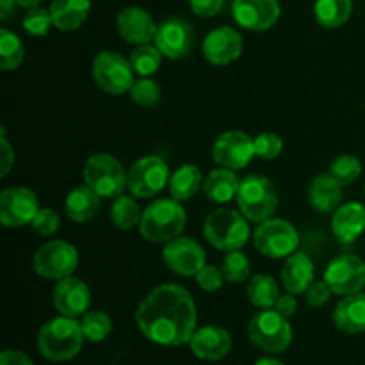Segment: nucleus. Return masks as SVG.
Masks as SVG:
<instances>
[{
    "label": "nucleus",
    "instance_id": "f257e3e1",
    "mask_svg": "<svg viewBox=\"0 0 365 365\" xmlns=\"http://www.w3.org/2000/svg\"><path fill=\"white\" fill-rule=\"evenodd\" d=\"M195 299L191 292L177 284H163L153 289L135 310V324L150 342L159 346H182L196 331Z\"/></svg>",
    "mask_w": 365,
    "mask_h": 365
},
{
    "label": "nucleus",
    "instance_id": "f03ea898",
    "mask_svg": "<svg viewBox=\"0 0 365 365\" xmlns=\"http://www.w3.org/2000/svg\"><path fill=\"white\" fill-rule=\"evenodd\" d=\"M84 331L75 317L50 319L38 331V351L50 362H68L81 353Z\"/></svg>",
    "mask_w": 365,
    "mask_h": 365
},
{
    "label": "nucleus",
    "instance_id": "7ed1b4c3",
    "mask_svg": "<svg viewBox=\"0 0 365 365\" xmlns=\"http://www.w3.org/2000/svg\"><path fill=\"white\" fill-rule=\"evenodd\" d=\"M187 214L175 198H160L143 210L139 234L148 242H170L180 237Z\"/></svg>",
    "mask_w": 365,
    "mask_h": 365
},
{
    "label": "nucleus",
    "instance_id": "20e7f679",
    "mask_svg": "<svg viewBox=\"0 0 365 365\" xmlns=\"http://www.w3.org/2000/svg\"><path fill=\"white\" fill-rule=\"evenodd\" d=\"M239 212L253 223H262L273 217L278 209V192L273 182L262 175H248L239 184Z\"/></svg>",
    "mask_w": 365,
    "mask_h": 365
},
{
    "label": "nucleus",
    "instance_id": "39448f33",
    "mask_svg": "<svg viewBox=\"0 0 365 365\" xmlns=\"http://www.w3.org/2000/svg\"><path fill=\"white\" fill-rule=\"evenodd\" d=\"M203 235L209 245L221 252L241 250L250 239L248 220L237 210H212L203 221Z\"/></svg>",
    "mask_w": 365,
    "mask_h": 365
},
{
    "label": "nucleus",
    "instance_id": "423d86ee",
    "mask_svg": "<svg viewBox=\"0 0 365 365\" xmlns=\"http://www.w3.org/2000/svg\"><path fill=\"white\" fill-rule=\"evenodd\" d=\"M84 182L102 198L114 200L127 189L128 173L123 164L110 153H95L89 157L82 171Z\"/></svg>",
    "mask_w": 365,
    "mask_h": 365
},
{
    "label": "nucleus",
    "instance_id": "0eeeda50",
    "mask_svg": "<svg viewBox=\"0 0 365 365\" xmlns=\"http://www.w3.org/2000/svg\"><path fill=\"white\" fill-rule=\"evenodd\" d=\"M248 335L253 346L269 355L284 353L292 342L291 323L274 309L257 312L248 324Z\"/></svg>",
    "mask_w": 365,
    "mask_h": 365
},
{
    "label": "nucleus",
    "instance_id": "6e6552de",
    "mask_svg": "<svg viewBox=\"0 0 365 365\" xmlns=\"http://www.w3.org/2000/svg\"><path fill=\"white\" fill-rule=\"evenodd\" d=\"M91 71L95 84L107 95H125L135 82L130 61L114 50H102L96 53Z\"/></svg>",
    "mask_w": 365,
    "mask_h": 365
},
{
    "label": "nucleus",
    "instance_id": "1a4fd4ad",
    "mask_svg": "<svg viewBox=\"0 0 365 365\" xmlns=\"http://www.w3.org/2000/svg\"><path fill=\"white\" fill-rule=\"evenodd\" d=\"M253 246L257 252L269 259H287L296 253L299 246V235L294 225L285 220L262 221L253 234Z\"/></svg>",
    "mask_w": 365,
    "mask_h": 365
},
{
    "label": "nucleus",
    "instance_id": "9d476101",
    "mask_svg": "<svg viewBox=\"0 0 365 365\" xmlns=\"http://www.w3.org/2000/svg\"><path fill=\"white\" fill-rule=\"evenodd\" d=\"M170 184V168L159 155H146L135 160L128 170L127 187L132 196L150 200Z\"/></svg>",
    "mask_w": 365,
    "mask_h": 365
},
{
    "label": "nucleus",
    "instance_id": "9b49d317",
    "mask_svg": "<svg viewBox=\"0 0 365 365\" xmlns=\"http://www.w3.org/2000/svg\"><path fill=\"white\" fill-rule=\"evenodd\" d=\"M34 271L46 280H63L71 277L78 266V253L73 245L61 239L45 242L34 253Z\"/></svg>",
    "mask_w": 365,
    "mask_h": 365
},
{
    "label": "nucleus",
    "instance_id": "f8f14e48",
    "mask_svg": "<svg viewBox=\"0 0 365 365\" xmlns=\"http://www.w3.org/2000/svg\"><path fill=\"white\" fill-rule=\"evenodd\" d=\"M39 209L41 207L36 192L24 185L6 187L0 192V223L6 228H21L31 225Z\"/></svg>",
    "mask_w": 365,
    "mask_h": 365
},
{
    "label": "nucleus",
    "instance_id": "ddd939ff",
    "mask_svg": "<svg viewBox=\"0 0 365 365\" xmlns=\"http://www.w3.org/2000/svg\"><path fill=\"white\" fill-rule=\"evenodd\" d=\"M323 280L334 294L349 296L362 292L365 287V260L351 253L337 257L324 269Z\"/></svg>",
    "mask_w": 365,
    "mask_h": 365
},
{
    "label": "nucleus",
    "instance_id": "4468645a",
    "mask_svg": "<svg viewBox=\"0 0 365 365\" xmlns=\"http://www.w3.org/2000/svg\"><path fill=\"white\" fill-rule=\"evenodd\" d=\"M196 34L192 25L187 20L178 16H171L164 20L157 29L153 45L163 52L164 57L171 61L184 59L191 56L195 48Z\"/></svg>",
    "mask_w": 365,
    "mask_h": 365
},
{
    "label": "nucleus",
    "instance_id": "2eb2a0df",
    "mask_svg": "<svg viewBox=\"0 0 365 365\" xmlns=\"http://www.w3.org/2000/svg\"><path fill=\"white\" fill-rule=\"evenodd\" d=\"M163 259L168 269L173 271L178 277H196L205 266L207 255L198 241L180 235L166 242L163 250Z\"/></svg>",
    "mask_w": 365,
    "mask_h": 365
},
{
    "label": "nucleus",
    "instance_id": "dca6fc26",
    "mask_svg": "<svg viewBox=\"0 0 365 365\" xmlns=\"http://www.w3.org/2000/svg\"><path fill=\"white\" fill-rule=\"evenodd\" d=\"M255 157V143L246 132L228 130L216 139L212 146L214 163L221 168L239 171L248 166Z\"/></svg>",
    "mask_w": 365,
    "mask_h": 365
},
{
    "label": "nucleus",
    "instance_id": "f3484780",
    "mask_svg": "<svg viewBox=\"0 0 365 365\" xmlns=\"http://www.w3.org/2000/svg\"><path fill=\"white\" fill-rule=\"evenodd\" d=\"M280 13L278 0H234L232 4V14L237 25L253 32H264L273 27Z\"/></svg>",
    "mask_w": 365,
    "mask_h": 365
},
{
    "label": "nucleus",
    "instance_id": "a211bd4d",
    "mask_svg": "<svg viewBox=\"0 0 365 365\" xmlns=\"http://www.w3.org/2000/svg\"><path fill=\"white\" fill-rule=\"evenodd\" d=\"M242 36L232 27H217L205 36L202 45V52L205 59L214 66H227L241 57Z\"/></svg>",
    "mask_w": 365,
    "mask_h": 365
},
{
    "label": "nucleus",
    "instance_id": "6ab92c4d",
    "mask_svg": "<svg viewBox=\"0 0 365 365\" xmlns=\"http://www.w3.org/2000/svg\"><path fill=\"white\" fill-rule=\"evenodd\" d=\"M53 309L66 317H78L88 312L91 305V291L77 277H66L63 280H57L52 292Z\"/></svg>",
    "mask_w": 365,
    "mask_h": 365
},
{
    "label": "nucleus",
    "instance_id": "aec40b11",
    "mask_svg": "<svg viewBox=\"0 0 365 365\" xmlns=\"http://www.w3.org/2000/svg\"><path fill=\"white\" fill-rule=\"evenodd\" d=\"M118 32L121 38L132 45H150L155 39L157 24L153 18L141 7H125L116 16Z\"/></svg>",
    "mask_w": 365,
    "mask_h": 365
},
{
    "label": "nucleus",
    "instance_id": "412c9836",
    "mask_svg": "<svg viewBox=\"0 0 365 365\" xmlns=\"http://www.w3.org/2000/svg\"><path fill=\"white\" fill-rule=\"evenodd\" d=\"M189 344L198 359L217 362L230 353L232 335L221 327H203L195 331Z\"/></svg>",
    "mask_w": 365,
    "mask_h": 365
},
{
    "label": "nucleus",
    "instance_id": "4be33fe9",
    "mask_svg": "<svg viewBox=\"0 0 365 365\" xmlns=\"http://www.w3.org/2000/svg\"><path fill=\"white\" fill-rule=\"evenodd\" d=\"M331 232L342 245H351L365 232V207L349 202L339 207L331 217Z\"/></svg>",
    "mask_w": 365,
    "mask_h": 365
},
{
    "label": "nucleus",
    "instance_id": "5701e85b",
    "mask_svg": "<svg viewBox=\"0 0 365 365\" xmlns=\"http://www.w3.org/2000/svg\"><path fill=\"white\" fill-rule=\"evenodd\" d=\"M316 269L314 262L307 253L296 252L291 257H287L284 267H282L280 280L285 291L291 294H305L307 289L314 284Z\"/></svg>",
    "mask_w": 365,
    "mask_h": 365
},
{
    "label": "nucleus",
    "instance_id": "b1692460",
    "mask_svg": "<svg viewBox=\"0 0 365 365\" xmlns=\"http://www.w3.org/2000/svg\"><path fill=\"white\" fill-rule=\"evenodd\" d=\"M334 324L344 334L356 335L365 331V292L344 296L334 310Z\"/></svg>",
    "mask_w": 365,
    "mask_h": 365
},
{
    "label": "nucleus",
    "instance_id": "393cba45",
    "mask_svg": "<svg viewBox=\"0 0 365 365\" xmlns=\"http://www.w3.org/2000/svg\"><path fill=\"white\" fill-rule=\"evenodd\" d=\"M342 187H344V185L339 184L330 173L317 175L309 189L310 205L321 214L335 212V210L341 207L342 198H344Z\"/></svg>",
    "mask_w": 365,
    "mask_h": 365
},
{
    "label": "nucleus",
    "instance_id": "a878e982",
    "mask_svg": "<svg viewBox=\"0 0 365 365\" xmlns=\"http://www.w3.org/2000/svg\"><path fill=\"white\" fill-rule=\"evenodd\" d=\"M91 9V0H53L50 4L53 27L71 32L81 27Z\"/></svg>",
    "mask_w": 365,
    "mask_h": 365
},
{
    "label": "nucleus",
    "instance_id": "bb28decb",
    "mask_svg": "<svg viewBox=\"0 0 365 365\" xmlns=\"http://www.w3.org/2000/svg\"><path fill=\"white\" fill-rule=\"evenodd\" d=\"M100 198L102 196L96 195L88 184L78 185L66 196V202H64L66 216L75 223H86L93 220L100 209Z\"/></svg>",
    "mask_w": 365,
    "mask_h": 365
},
{
    "label": "nucleus",
    "instance_id": "cd10ccee",
    "mask_svg": "<svg viewBox=\"0 0 365 365\" xmlns=\"http://www.w3.org/2000/svg\"><path fill=\"white\" fill-rule=\"evenodd\" d=\"M239 184L241 180L237 178L235 171L228 170V168H217V170L210 171L203 180V192L210 202L228 203L237 196Z\"/></svg>",
    "mask_w": 365,
    "mask_h": 365
},
{
    "label": "nucleus",
    "instance_id": "c85d7f7f",
    "mask_svg": "<svg viewBox=\"0 0 365 365\" xmlns=\"http://www.w3.org/2000/svg\"><path fill=\"white\" fill-rule=\"evenodd\" d=\"M170 195L178 202L191 200L203 187V175L196 164H182L170 177Z\"/></svg>",
    "mask_w": 365,
    "mask_h": 365
},
{
    "label": "nucleus",
    "instance_id": "c756f323",
    "mask_svg": "<svg viewBox=\"0 0 365 365\" xmlns=\"http://www.w3.org/2000/svg\"><path fill=\"white\" fill-rule=\"evenodd\" d=\"M246 294H248L250 303L257 309H274L278 298H280V287L269 274H255L250 278Z\"/></svg>",
    "mask_w": 365,
    "mask_h": 365
},
{
    "label": "nucleus",
    "instance_id": "7c9ffc66",
    "mask_svg": "<svg viewBox=\"0 0 365 365\" xmlns=\"http://www.w3.org/2000/svg\"><path fill=\"white\" fill-rule=\"evenodd\" d=\"M353 11V0H316L314 14L321 27L339 29L349 20Z\"/></svg>",
    "mask_w": 365,
    "mask_h": 365
},
{
    "label": "nucleus",
    "instance_id": "2f4dec72",
    "mask_svg": "<svg viewBox=\"0 0 365 365\" xmlns=\"http://www.w3.org/2000/svg\"><path fill=\"white\" fill-rule=\"evenodd\" d=\"M109 216L116 228H120V230H132V228L139 227L143 212L139 209L138 202H135V196L121 195L114 198Z\"/></svg>",
    "mask_w": 365,
    "mask_h": 365
},
{
    "label": "nucleus",
    "instance_id": "473e14b6",
    "mask_svg": "<svg viewBox=\"0 0 365 365\" xmlns=\"http://www.w3.org/2000/svg\"><path fill=\"white\" fill-rule=\"evenodd\" d=\"M25 59V48L21 39L14 32L2 29L0 31V68L4 71H14L21 66Z\"/></svg>",
    "mask_w": 365,
    "mask_h": 365
},
{
    "label": "nucleus",
    "instance_id": "72a5a7b5",
    "mask_svg": "<svg viewBox=\"0 0 365 365\" xmlns=\"http://www.w3.org/2000/svg\"><path fill=\"white\" fill-rule=\"evenodd\" d=\"M163 57V52L155 45H139L132 50L128 61H130L134 73L141 75V77H150L159 71Z\"/></svg>",
    "mask_w": 365,
    "mask_h": 365
},
{
    "label": "nucleus",
    "instance_id": "f704fd0d",
    "mask_svg": "<svg viewBox=\"0 0 365 365\" xmlns=\"http://www.w3.org/2000/svg\"><path fill=\"white\" fill-rule=\"evenodd\" d=\"M81 327L86 341L102 342L113 331V319L109 317V314L102 312V310H89L82 316Z\"/></svg>",
    "mask_w": 365,
    "mask_h": 365
},
{
    "label": "nucleus",
    "instance_id": "c9c22d12",
    "mask_svg": "<svg viewBox=\"0 0 365 365\" xmlns=\"http://www.w3.org/2000/svg\"><path fill=\"white\" fill-rule=\"evenodd\" d=\"M221 273L228 284H242L252 274V262L241 250H234V252H228L225 255L223 264H221Z\"/></svg>",
    "mask_w": 365,
    "mask_h": 365
},
{
    "label": "nucleus",
    "instance_id": "e433bc0d",
    "mask_svg": "<svg viewBox=\"0 0 365 365\" xmlns=\"http://www.w3.org/2000/svg\"><path fill=\"white\" fill-rule=\"evenodd\" d=\"M130 98L132 102L138 103L139 107H145V109H152L163 98V91H160V86L157 84L152 78H139L132 84L130 88Z\"/></svg>",
    "mask_w": 365,
    "mask_h": 365
},
{
    "label": "nucleus",
    "instance_id": "4c0bfd02",
    "mask_svg": "<svg viewBox=\"0 0 365 365\" xmlns=\"http://www.w3.org/2000/svg\"><path fill=\"white\" fill-rule=\"evenodd\" d=\"M330 175L341 185H351L362 175V163L353 155H339L330 164Z\"/></svg>",
    "mask_w": 365,
    "mask_h": 365
},
{
    "label": "nucleus",
    "instance_id": "58836bf2",
    "mask_svg": "<svg viewBox=\"0 0 365 365\" xmlns=\"http://www.w3.org/2000/svg\"><path fill=\"white\" fill-rule=\"evenodd\" d=\"M52 25V14H50V9H45V7L29 9L27 13H25L24 21H21L24 31L31 36H46Z\"/></svg>",
    "mask_w": 365,
    "mask_h": 365
},
{
    "label": "nucleus",
    "instance_id": "ea45409f",
    "mask_svg": "<svg viewBox=\"0 0 365 365\" xmlns=\"http://www.w3.org/2000/svg\"><path fill=\"white\" fill-rule=\"evenodd\" d=\"M255 143V157H260L264 160H273L284 150V141L274 132H262L253 139Z\"/></svg>",
    "mask_w": 365,
    "mask_h": 365
},
{
    "label": "nucleus",
    "instance_id": "a19ab883",
    "mask_svg": "<svg viewBox=\"0 0 365 365\" xmlns=\"http://www.w3.org/2000/svg\"><path fill=\"white\" fill-rule=\"evenodd\" d=\"M32 230L36 232L41 237H52L53 234H57L61 227V217L59 214L56 212L50 207H45V209H39V212L36 214V217L31 223Z\"/></svg>",
    "mask_w": 365,
    "mask_h": 365
},
{
    "label": "nucleus",
    "instance_id": "79ce46f5",
    "mask_svg": "<svg viewBox=\"0 0 365 365\" xmlns=\"http://www.w3.org/2000/svg\"><path fill=\"white\" fill-rule=\"evenodd\" d=\"M196 284L202 291L205 292H214V291H220L221 285L225 284V277L221 273V267L216 266H203V269L196 274Z\"/></svg>",
    "mask_w": 365,
    "mask_h": 365
},
{
    "label": "nucleus",
    "instance_id": "37998d69",
    "mask_svg": "<svg viewBox=\"0 0 365 365\" xmlns=\"http://www.w3.org/2000/svg\"><path fill=\"white\" fill-rule=\"evenodd\" d=\"M331 294H334V292H331V289L328 287L327 282L314 280V284L310 285L305 292L307 305L312 307V309H321V307H324L328 302H330Z\"/></svg>",
    "mask_w": 365,
    "mask_h": 365
},
{
    "label": "nucleus",
    "instance_id": "c03bdc74",
    "mask_svg": "<svg viewBox=\"0 0 365 365\" xmlns=\"http://www.w3.org/2000/svg\"><path fill=\"white\" fill-rule=\"evenodd\" d=\"M225 0H189L192 13L202 18H212L221 13Z\"/></svg>",
    "mask_w": 365,
    "mask_h": 365
},
{
    "label": "nucleus",
    "instance_id": "a18cd8bd",
    "mask_svg": "<svg viewBox=\"0 0 365 365\" xmlns=\"http://www.w3.org/2000/svg\"><path fill=\"white\" fill-rule=\"evenodd\" d=\"M0 365H34L32 359L18 349H6L0 355Z\"/></svg>",
    "mask_w": 365,
    "mask_h": 365
},
{
    "label": "nucleus",
    "instance_id": "49530a36",
    "mask_svg": "<svg viewBox=\"0 0 365 365\" xmlns=\"http://www.w3.org/2000/svg\"><path fill=\"white\" fill-rule=\"evenodd\" d=\"M0 145H2V170H0V177H6V175L11 171V168H13V163H14V152L6 138V128H2Z\"/></svg>",
    "mask_w": 365,
    "mask_h": 365
},
{
    "label": "nucleus",
    "instance_id": "de8ad7c7",
    "mask_svg": "<svg viewBox=\"0 0 365 365\" xmlns=\"http://www.w3.org/2000/svg\"><path fill=\"white\" fill-rule=\"evenodd\" d=\"M296 309H298V302H296L294 294H291V292H287V294H284V296L280 294L277 305H274V310H277V312H280L282 316L287 317V319L289 317L294 316Z\"/></svg>",
    "mask_w": 365,
    "mask_h": 365
},
{
    "label": "nucleus",
    "instance_id": "09e8293b",
    "mask_svg": "<svg viewBox=\"0 0 365 365\" xmlns=\"http://www.w3.org/2000/svg\"><path fill=\"white\" fill-rule=\"evenodd\" d=\"M18 0H0V20L7 21L16 13Z\"/></svg>",
    "mask_w": 365,
    "mask_h": 365
},
{
    "label": "nucleus",
    "instance_id": "8fccbe9b",
    "mask_svg": "<svg viewBox=\"0 0 365 365\" xmlns=\"http://www.w3.org/2000/svg\"><path fill=\"white\" fill-rule=\"evenodd\" d=\"M41 0H18V6L24 7V9H34V7H39Z\"/></svg>",
    "mask_w": 365,
    "mask_h": 365
},
{
    "label": "nucleus",
    "instance_id": "3c124183",
    "mask_svg": "<svg viewBox=\"0 0 365 365\" xmlns=\"http://www.w3.org/2000/svg\"><path fill=\"white\" fill-rule=\"evenodd\" d=\"M255 365H284V364L277 359H271V356H264V359L257 360Z\"/></svg>",
    "mask_w": 365,
    "mask_h": 365
}]
</instances>
